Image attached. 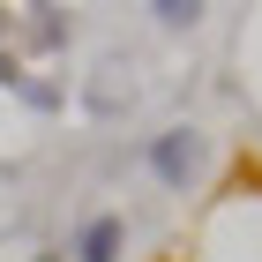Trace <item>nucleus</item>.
Segmentation results:
<instances>
[{
    "instance_id": "f257e3e1",
    "label": "nucleus",
    "mask_w": 262,
    "mask_h": 262,
    "mask_svg": "<svg viewBox=\"0 0 262 262\" xmlns=\"http://www.w3.org/2000/svg\"><path fill=\"white\" fill-rule=\"evenodd\" d=\"M142 165L158 172V187H172V195H187V187L202 180V165H210V135L202 127H158V135L142 142Z\"/></svg>"
},
{
    "instance_id": "f03ea898",
    "label": "nucleus",
    "mask_w": 262,
    "mask_h": 262,
    "mask_svg": "<svg viewBox=\"0 0 262 262\" xmlns=\"http://www.w3.org/2000/svg\"><path fill=\"white\" fill-rule=\"evenodd\" d=\"M127 255V217L120 210H98V217H82L75 247H68V262H120Z\"/></svg>"
},
{
    "instance_id": "7ed1b4c3",
    "label": "nucleus",
    "mask_w": 262,
    "mask_h": 262,
    "mask_svg": "<svg viewBox=\"0 0 262 262\" xmlns=\"http://www.w3.org/2000/svg\"><path fill=\"white\" fill-rule=\"evenodd\" d=\"M23 15H30V45H38V53H68L75 23H68L60 8H23Z\"/></svg>"
},
{
    "instance_id": "20e7f679",
    "label": "nucleus",
    "mask_w": 262,
    "mask_h": 262,
    "mask_svg": "<svg viewBox=\"0 0 262 262\" xmlns=\"http://www.w3.org/2000/svg\"><path fill=\"white\" fill-rule=\"evenodd\" d=\"M150 15H158V30H172V38H180V30H195V23L210 15V8H202V0H158Z\"/></svg>"
},
{
    "instance_id": "39448f33",
    "label": "nucleus",
    "mask_w": 262,
    "mask_h": 262,
    "mask_svg": "<svg viewBox=\"0 0 262 262\" xmlns=\"http://www.w3.org/2000/svg\"><path fill=\"white\" fill-rule=\"evenodd\" d=\"M23 98L38 105V113H53V105H60V82H23Z\"/></svg>"
},
{
    "instance_id": "423d86ee",
    "label": "nucleus",
    "mask_w": 262,
    "mask_h": 262,
    "mask_svg": "<svg viewBox=\"0 0 262 262\" xmlns=\"http://www.w3.org/2000/svg\"><path fill=\"white\" fill-rule=\"evenodd\" d=\"M0 82H8V90H23V82H30V75H23V60H15V53H0Z\"/></svg>"
},
{
    "instance_id": "0eeeda50",
    "label": "nucleus",
    "mask_w": 262,
    "mask_h": 262,
    "mask_svg": "<svg viewBox=\"0 0 262 262\" xmlns=\"http://www.w3.org/2000/svg\"><path fill=\"white\" fill-rule=\"evenodd\" d=\"M30 262H68V255H60V247H45V255H30Z\"/></svg>"
}]
</instances>
